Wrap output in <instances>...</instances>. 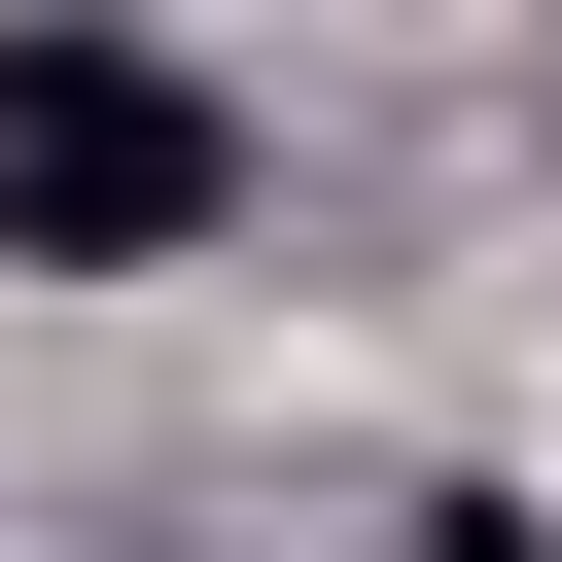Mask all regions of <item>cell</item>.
Instances as JSON below:
<instances>
[{"instance_id":"obj_1","label":"cell","mask_w":562,"mask_h":562,"mask_svg":"<svg viewBox=\"0 0 562 562\" xmlns=\"http://www.w3.org/2000/svg\"><path fill=\"white\" fill-rule=\"evenodd\" d=\"M211 211H246V105H211L176 35L35 0V35H0V281H176Z\"/></svg>"},{"instance_id":"obj_2","label":"cell","mask_w":562,"mask_h":562,"mask_svg":"<svg viewBox=\"0 0 562 562\" xmlns=\"http://www.w3.org/2000/svg\"><path fill=\"white\" fill-rule=\"evenodd\" d=\"M386 562H562V527H527V492H422V527H386Z\"/></svg>"}]
</instances>
